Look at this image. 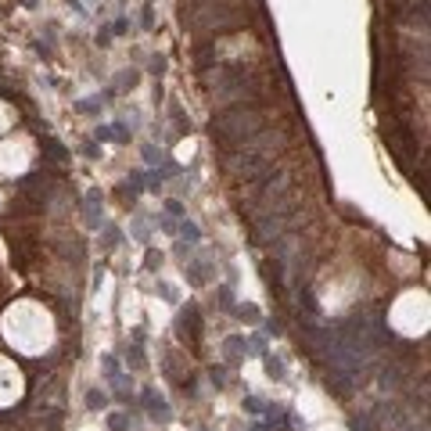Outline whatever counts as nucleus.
I'll list each match as a JSON object with an SVG mask.
<instances>
[{"instance_id": "obj_1", "label": "nucleus", "mask_w": 431, "mask_h": 431, "mask_svg": "<svg viewBox=\"0 0 431 431\" xmlns=\"http://www.w3.org/2000/svg\"><path fill=\"white\" fill-rule=\"evenodd\" d=\"M259 126H263V115L255 108H230L212 122V130L226 137V141H248V137H255Z\"/></svg>"}, {"instance_id": "obj_6", "label": "nucleus", "mask_w": 431, "mask_h": 431, "mask_svg": "<svg viewBox=\"0 0 431 431\" xmlns=\"http://www.w3.org/2000/svg\"><path fill=\"white\" fill-rule=\"evenodd\" d=\"M104 403H108V399H104V392H90V395H86V406H90V410H101Z\"/></svg>"}, {"instance_id": "obj_4", "label": "nucleus", "mask_w": 431, "mask_h": 431, "mask_svg": "<svg viewBox=\"0 0 431 431\" xmlns=\"http://www.w3.org/2000/svg\"><path fill=\"white\" fill-rule=\"evenodd\" d=\"M349 428H352V431H374V424L366 421V417H359V413H356V417L349 421Z\"/></svg>"}, {"instance_id": "obj_7", "label": "nucleus", "mask_w": 431, "mask_h": 431, "mask_svg": "<svg viewBox=\"0 0 431 431\" xmlns=\"http://www.w3.org/2000/svg\"><path fill=\"white\" fill-rule=\"evenodd\" d=\"M266 374H270V377H284V366H281V363H277V359L270 356V359H266Z\"/></svg>"}, {"instance_id": "obj_8", "label": "nucleus", "mask_w": 431, "mask_h": 431, "mask_svg": "<svg viewBox=\"0 0 431 431\" xmlns=\"http://www.w3.org/2000/svg\"><path fill=\"white\" fill-rule=\"evenodd\" d=\"M252 431H266V428H255V424H252Z\"/></svg>"}, {"instance_id": "obj_2", "label": "nucleus", "mask_w": 431, "mask_h": 431, "mask_svg": "<svg viewBox=\"0 0 431 431\" xmlns=\"http://www.w3.org/2000/svg\"><path fill=\"white\" fill-rule=\"evenodd\" d=\"M144 406L151 410V417H155V421H162V424H165V421H173V410H169V403H165L162 395H155L151 388L144 392Z\"/></svg>"}, {"instance_id": "obj_5", "label": "nucleus", "mask_w": 431, "mask_h": 431, "mask_svg": "<svg viewBox=\"0 0 431 431\" xmlns=\"http://www.w3.org/2000/svg\"><path fill=\"white\" fill-rule=\"evenodd\" d=\"M244 410H248V413H263L266 403H263V399H255V395H248V399H244Z\"/></svg>"}, {"instance_id": "obj_3", "label": "nucleus", "mask_w": 431, "mask_h": 431, "mask_svg": "<svg viewBox=\"0 0 431 431\" xmlns=\"http://www.w3.org/2000/svg\"><path fill=\"white\" fill-rule=\"evenodd\" d=\"M108 431H130L126 413H112V417H108Z\"/></svg>"}]
</instances>
